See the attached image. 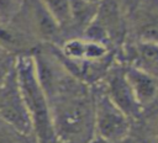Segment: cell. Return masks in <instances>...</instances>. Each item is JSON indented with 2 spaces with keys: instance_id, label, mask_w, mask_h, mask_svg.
Wrapping results in <instances>:
<instances>
[{
  "instance_id": "14",
  "label": "cell",
  "mask_w": 158,
  "mask_h": 143,
  "mask_svg": "<svg viewBox=\"0 0 158 143\" xmlns=\"http://www.w3.org/2000/svg\"><path fill=\"white\" fill-rule=\"evenodd\" d=\"M116 143H143V142L139 141L137 137H135V136H132V134H128V136H126L125 138L117 141Z\"/></svg>"
},
{
  "instance_id": "6",
  "label": "cell",
  "mask_w": 158,
  "mask_h": 143,
  "mask_svg": "<svg viewBox=\"0 0 158 143\" xmlns=\"http://www.w3.org/2000/svg\"><path fill=\"white\" fill-rule=\"evenodd\" d=\"M123 72L141 108L151 107L158 100V79L149 72L132 63L125 65Z\"/></svg>"
},
{
  "instance_id": "1",
  "label": "cell",
  "mask_w": 158,
  "mask_h": 143,
  "mask_svg": "<svg viewBox=\"0 0 158 143\" xmlns=\"http://www.w3.org/2000/svg\"><path fill=\"white\" fill-rule=\"evenodd\" d=\"M43 90L58 143H86L95 136L90 85L63 69Z\"/></svg>"
},
{
  "instance_id": "12",
  "label": "cell",
  "mask_w": 158,
  "mask_h": 143,
  "mask_svg": "<svg viewBox=\"0 0 158 143\" xmlns=\"http://www.w3.org/2000/svg\"><path fill=\"white\" fill-rule=\"evenodd\" d=\"M15 62L16 57L0 46V83L11 72V69L15 65Z\"/></svg>"
},
{
  "instance_id": "9",
  "label": "cell",
  "mask_w": 158,
  "mask_h": 143,
  "mask_svg": "<svg viewBox=\"0 0 158 143\" xmlns=\"http://www.w3.org/2000/svg\"><path fill=\"white\" fill-rule=\"evenodd\" d=\"M47 11L62 28L69 26L70 21V0H41Z\"/></svg>"
},
{
  "instance_id": "10",
  "label": "cell",
  "mask_w": 158,
  "mask_h": 143,
  "mask_svg": "<svg viewBox=\"0 0 158 143\" xmlns=\"http://www.w3.org/2000/svg\"><path fill=\"white\" fill-rule=\"evenodd\" d=\"M26 0H0V25L10 23L21 11Z\"/></svg>"
},
{
  "instance_id": "8",
  "label": "cell",
  "mask_w": 158,
  "mask_h": 143,
  "mask_svg": "<svg viewBox=\"0 0 158 143\" xmlns=\"http://www.w3.org/2000/svg\"><path fill=\"white\" fill-rule=\"evenodd\" d=\"M137 67L149 72L158 79V43L154 41H143L135 48Z\"/></svg>"
},
{
  "instance_id": "5",
  "label": "cell",
  "mask_w": 158,
  "mask_h": 143,
  "mask_svg": "<svg viewBox=\"0 0 158 143\" xmlns=\"http://www.w3.org/2000/svg\"><path fill=\"white\" fill-rule=\"evenodd\" d=\"M107 97L126 115L133 120H138L143 112L135 99V95L127 83L123 65H111L101 81L98 83Z\"/></svg>"
},
{
  "instance_id": "16",
  "label": "cell",
  "mask_w": 158,
  "mask_h": 143,
  "mask_svg": "<svg viewBox=\"0 0 158 143\" xmlns=\"http://www.w3.org/2000/svg\"><path fill=\"white\" fill-rule=\"evenodd\" d=\"M86 1H90V2H94V4H98V5H100L104 0H86Z\"/></svg>"
},
{
  "instance_id": "2",
  "label": "cell",
  "mask_w": 158,
  "mask_h": 143,
  "mask_svg": "<svg viewBox=\"0 0 158 143\" xmlns=\"http://www.w3.org/2000/svg\"><path fill=\"white\" fill-rule=\"evenodd\" d=\"M15 70L25 105L31 118L32 134L36 143H58L53 127L51 106L38 80L32 53L17 55Z\"/></svg>"
},
{
  "instance_id": "4",
  "label": "cell",
  "mask_w": 158,
  "mask_h": 143,
  "mask_svg": "<svg viewBox=\"0 0 158 143\" xmlns=\"http://www.w3.org/2000/svg\"><path fill=\"white\" fill-rule=\"evenodd\" d=\"M0 121L20 134L33 137L31 118L19 86L15 65L0 83Z\"/></svg>"
},
{
  "instance_id": "11",
  "label": "cell",
  "mask_w": 158,
  "mask_h": 143,
  "mask_svg": "<svg viewBox=\"0 0 158 143\" xmlns=\"http://www.w3.org/2000/svg\"><path fill=\"white\" fill-rule=\"evenodd\" d=\"M36 142L33 137H27L20 134L15 129L6 126L0 121V143H31Z\"/></svg>"
},
{
  "instance_id": "15",
  "label": "cell",
  "mask_w": 158,
  "mask_h": 143,
  "mask_svg": "<svg viewBox=\"0 0 158 143\" xmlns=\"http://www.w3.org/2000/svg\"><path fill=\"white\" fill-rule=\"evenodd\" d=\"M86 143H110V142H107V141H105V139H102V138H100V137H98V136H94L90 141H88Z\"/></svg>"
},
{
  "instance_id": "7",
  "label": "cell",
  "mask_w": 158,
  "mask_h": 143,
  "mask_svg": "<svg viewBox=\"0 0 158 143\" xmlns=\"http://www.w3.org/2000/svg\"><path fill=\"white\" fill-rule=\"evenodd\" d=\"M99 5L86 1V0H70V21L69 26L81 30L83 32L86 27L95 20L98 15Z\"/></svg>"
},
{
  "instance_id": "3",
  "label": "cell",
  "mask_w": 158,
  "mask_h": 143,
  "mask_svg": "<svg viewBox=\"0 0 158 143\" xmlns=\"http://www.w3.org/2000/svg\"><path fill=\"white\" fill-rule=\"evenodd\" d=\"M91 90L95 136L110 143H116L131 134V118L107 97L100 85L91 86Z\"/></svg>"
},
{
  "instance_id": "13",
  "label": "cell",
  "mask_w": 158,
  "mask_h": 143,
  "mask_svg": "<svg viewBox=\"0 0 158 143\" xmlns=\"http://www.w3.org/2000/svg\"><path fill=\"white\" fill-rule=\"evenodd\" d=\"M147 143H158V108L148 120Z\"/></svg>"
}]
</instances>
